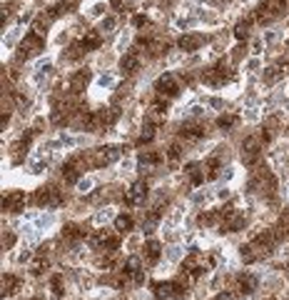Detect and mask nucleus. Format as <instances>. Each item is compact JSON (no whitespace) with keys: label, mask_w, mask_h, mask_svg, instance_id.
Returning a JSON list of instances; mask_svg holds the SVG:
<instances>
[{"label":"nucleus","mask_w":289,"mask_h":300,"mask_svg":"<svg viewBox=\"0 0 289 300\" xmlns=\"http://www.w3.org/2000/svg\"><path fill=\"white\" fill-rule=\"evenodd\" d=\"M242 160H244L247 168H257L262 163V148H259V140L255 135H250L242 143Z\"/></svg>","instance_id":"f257e3e1"},{"label":"nucleus","mask_w":289,"mask_h":300,"mask_svg":"<svg viewBox=\"0 0 289 300\" xmlns=\"http://www.w3.org/2000/svg\"><path fill=\"white\" fill-rule=\"evenodd\" d=\"M90 245L97 248V250H102V253L107 255V253H115V250L120 248V240H117L115 230H102V233H95V235L90 238Z\"/></svg>","instance_id":"f03ea898"},{"label":"nucleus","mask_w":289,"mask_h":300,"mask_svg":"<svg viewBox=\"0 0 289 300\" xmlns=\"http://www.w3.org/2000/svg\"><path fill=\"white\" fill-rule=\"evenodd\" d=\"M147 183L145 180H137L135 185H130L128 188V193H125V200H128V205H132V208H137V205H142L145 200H147Z\"/></svg>","instance_id":"7ed1b4c3"},{"label":"nucleus","mask_w":289,"mask_h":300,"mask_svg":"<svg viewBox=\"0 0 289 300\" xmlns=\"http://www.w3.org/2000/svg\"><path fill=\"white\" fill-rule=\"evenodd\" d=\"M117 158H120V148H115V145H105V148L95 150V155H93V165L102 168V165L115 163Z\"/></svg>","instance_id":"20e7f679"},{"label":"nucleus","mask_w":289,"mask_h":300,"mask_svg":"<svg viewBox=\"0 0 289 300\" xmlns=\"http://www.w3.org/2000/svg\"><path fill=\"white\" fill-rule=\"evenodd\" d=\"M157 93L162 98H175V95H180V85H177L175 75H162V78L157 80Z\"/></svg>","instance_id":"39448f33"},{"label":"nucleus","mask_w":289,"mask_h":300,"mask_svg":"<svg viewBox=\"0 0 289 300\" xmlns=\"http://www.w3.org/2000/svg\"><path fill=\"white\" fill-rule=\"evenodd\" d=\"M25 203H28V195H25L23 190H13V193L3 200V208L10 210V213H20V210L25 208Z\"/></svg>","instance_id":"423d86ee"},{"label":"nucleus","mask_w":289,"mask_h":300,"mask_svg":"<svg viewBox=\"0 0 289 300\" xmlns=\"http://www.w3.org/2000/svg\"><path fill=\"white\" fill-rule=\"evenodd\" d=\"M88 83H90V70H77L70 75V90L72 93H82V90H88Z\"/></svg>","instance_id":"0eeeda50"},{"label":"nucleus","mask_w":289,"mask_h":300,"mask_svg":"<svg viewBox=\"0 0 289 300\" xmlns=\"http://www.w3.org/2000/svg\"><path fill=\"white\" fill-rule=\"evenodd\" d=\"M137 163H140V168H145V170L150 173V170H155V168L162 163V155L157 153V150H145V153L140 155V160H137Z\"/></svg>","instance_id":"6e6552de"},{"label":"nucleus","mask_w":289,"mask_h":300,"mask_svg":"<svg viewBox=\"0 0 289 300\" xmlns=\"http://www.w3.org/2000/svg\"><path fill=\"white\" fill-rule=\"evenodd\" d=\"M140 63H142L140 53H137V50H130L128 55H122V60H120V70H125V73H135V70L140 68Z\"/></svg>","instance_id":"1a4fd4ad"},{"label":"nucleus","mask_w":289,"mask_h":300,"mask_svg":"<svg viewBox=\"0 0 289 300\" xmlns=\"http://www.w3.org/2000/svg\"><path fill=\"white\" fill-rule=\"evenodd\" d=\"M202 43H204V38H202V35H182V38H180V50L192 53V50H199Z\"/></svg>","instance_id":"9d476101"},{"label":"nucleus","mask_w":289,"mask_h":300,"mask_svg":"<svg viewBox=\"0 0 289 300\" xmlns=\"http://www.w3.org/2000/svg\"><path fill=\"white\" fill-rule=\"evenodd\" d=\"M100 43H102V38H100L97 30H88L85 35H82V48L85 50H97Z\"/></svg>","instance_id":"9b49d317"},{"label":"nucleus","mask_w":289,"mask_h":300,"mask_svg":"<svg viewBox=\"0 0 289 300\" xmlns=\"http://www.w3.org/2000/svg\"><path fill=\"white\" fill-rule=\"evenodd\" d=\"M182 138H187V140H202L204 138V128L197 125V123H187L182 128Z\"/></svg>","instance_id":"f8f14e48"},{"label":"nucleus","mask_w":289,"mask_h":300,"mask_svg":"<svg viewBox=\"0 0 289 300\" xmlns=\"http://www.w3.org/2000/svg\"><path fill=\"white\" fill-rule=\"evenodd\" d=\"M142 250H145V260H150V262H157V260H160V255H162V250H160V243H157V240H147V243L142 245Z\"/></svg>","instance_id":"ddd939ff"},{"label":"nucleus","mask_w":289,"mask_h":300,"mask_svg":"<svg viewBox=\"0 0 289 300\" xmlns=\"http://www.w3.org/2000/svg\"><path fill=\"white\" fill-rule=\"evenodd\" d=\"M237 288H239V293H252L257 288V278L252 273L250 275H239L237 278Z\"/></svg>","instance_id":"4468645a"},{"label":"nucleus","mask_w":289,"mask_h":300,"mask_svg":"<svg viewBox=\"0 0 289 300\" xmlns=\"http://www.w3.org/2000/svg\"><path fill=\"white\" fill-rule=\"evenodd\" d=\"M115 83H117V75H115V73H102L100 78L95 80V85H97L100 90H112Z\"/></svg>","instance_id":"2eb2a0df"},{"label":"nucleus","mask_w":289,"mask_h":300,"mask_svg":"<svg viewBox=\"0 0 289 300\" xmlns=\"http://www.w3.org/2000/svg\"><path fill=\"white\" fill-rule=\"evenodd\" d=\"M20 288H23V280L20 278H15V275H3V290L5 293H20Z\"/></svg>","instance_id":"dca6fc26"},{"label":"nucleus","mask_w":289,"mask_h":300,"mask_svg":"<svg viewBox=\"0 0 289 300\" xmlns=\"http://www.w3.org/2000/svg\"><path fill=\"white\" fill-rule=\"evenodd\" d=\"M117 218V213H115V208H102L97 215H95V225L97 228H102V225H107L110 220H115Z\"/></svg>","instance_id":"f3484780"},{"label":"nucleus","mask_w":289,"mask_h":300,"mask_svg":"<svg viewBox=\"0 0 289 300\" xmlns=\"http://www.w3.org/2000/svg\"><path fill=\"white\" fill-rule=\"evenodd\" d=\"M20 35H23V28L20 25H15L10 33H5V38H3V48L8 50V48H13L18 40H20Z\"/></svg>","instance_id":"a211bd4d"},{"label":"nucleus","mask_w":289,"mask_h":300,"mask_svg":"<svg viewBox=\"0 0 289 300\" xmlns=\"http://www.w3.org/2000/svg\"><path fill=\"white\" fill-rule=\"evenodd\" d=\"M130 40H132V30H130V28H125V30H122V35L117 38V45H115V50L125 55V48L130 45Z\"/></svg>","instance_id":"6ab92c4d"},{"label":"nucleus","mask_w":289,"mask_h":300,"mask_svg":"<svg viewBox=\"0 0 289 300\" xmlns=\"http://www.w3.org/2000/svg\"><path fill=\"white\" fill-rule=\"evenodd\" d=\"M130 228H132V218H130V215H117V218H115V230L130 233Z\"/></svg>","instance_id":"aec40b11"},{"label":"nucleus","mask_w":289,"mask_h":300,"mask_svg":"<svg viewBox=\"0 0 289 300\" xmlns=\"http://www.w3.org/2000/svg\"><path fill=\"white\" fill-rule=\"evenodd\" d=\"M142 270V260L137 255H128V262H125V273L132 275V273H140Z\"/></svg>","instance_id":"412c9836"},{"label":"nucleus","mask_w":289,"mask_h":300,"mask_svg":"<svg viewBox=\"0 0 289 300\" xmlns=\"http://www.w3.org/2000/svg\"><path fill=\"white\" fill-rule=\"evenodd\" d=\"M53 223H55V215H53V213H43V215L35 220V228H37V230H45V228H50Z\"/></svg>","instance_id":"4be33fe9"},{"label":"nucleus","mask_w":289,"mask_h":300,"mask_svg":"<svg viewBox=\"0 0 289 300\" xmlns=\"http://www.w3.org/2000/svg\"><path fill=\"white\" fill-rule=\"evenodd\" d=\"M45 268H48V258H37V260L30 262V273H32V275H43Z\"/></svg>","instance_id":"5701e85b"},{"label":"nucleus","mask_w":289,"mask_h":300,"mask_svg":"<svg viewBox=\"0 0 289 300\" xmlns=\"http://www.w3.org/2000/svg\"><path fill=\"white\" fill-rule=\"evenodd\" d=\"M250 25H252L250 20H239L237 23V28H234V38H237V40H244V38L250 35Z\"/></svg>","instance_id":"b1692460"},{"label":"nucleus","mask_w":289,"mask_h":300,"mask_svg":"<svg viewBox=\"0 0 289 300\" xmlns=\"http://www.w3.org/2000/svg\"><path fill=\"white\" fill-rule=\"evenodd\" d=\"M32 258H35V253L30 248H20V253L15 255V262L18 265H28V262H32Z\"/></svg>","instance_id":"393cba45"},{"label":"nucleus","mask_w":289,"mask_h":300,"mask_svg":"<svg viewBox=\"0 0 289 300\" xmlns=\"http://www.w3.org/2000/svg\"><path fill=\"white\" fill-rule=\"evenodd\" d=\"M262 40H264L267 45H277V43L282 40V30H277V28H272V30H267V33L262 35Z\"/></svg>","instance_id":"a878e982"},{"label":"nucleus","mask_w":289,"mask_h":300,"mask_svg":"<svg viewBox=\"0 0 289 300\" xmlns=\"http://www.w3.org/2000/svg\"><path fill=\"white\" fill-rule=\"evenodd\" d=\"M105 10H107V3H102V0H97V3H93L85 13L90 15V18H100V15H105Z\"/></svg>","instance_id":"bb28decb"},{"label":"nucleus","mask_w":289,"mask_h":300,"mask_svg":"<svg viewBox=\"0 0 289 300\" xmlns=\"http://www.w3.org/2000/svg\"><path fill=\"white\" fill-rule=\"evenodd\" d=\"M93 188H95V180L93 178H80L77 180V190L85 195V193H93Z\"/></svg>","instance_id":"cd10ccee"},{"label":"nucleus","mask_w":289,"mask_h":300,"mask_svg":"<svg viewBox=\"0 0 289 300\" xmlns=\"http://www.w3.org/2000/svg\"><path fill=\"white\" fill-rule=\"evenodd\" d=\"M217 125H220L222 130H229V128L237 125V115H220V118H217Z\"/></svg>","instance_id":"c85d7f7f"},{"label":"nucleus","mask_w":289,"mask_h":300,"mask_svg":"<svg viewBox=\"0 0 289 300\" xmlns=\"http://www.w3.org/2000/svg\"><path fill=\"white\" fill-rule=\"evenodd\" d=\"M115 25H117V20H115V15H110V18H102V23H100V30L102 33H115Z\"/></svg>","instance_id":"c756f323"},{"label":"nucleus","mask_w":289,"mask_h":300,"mask_svg":"<svg viewBox=\"0 0 289 300\" xmlns=\"http://www.w3.org/2000/svg\"><path fill=\"white\" fill-rule=\"evenodd\" d=\"M140 245H142V240H140V235H130V238L125 240V250H128L130 255H132V253H135V250L140 248Z\"/></svg>","instance_id":"7c9ffc66"},{"label":"nucleus","mask_w":289,"mask_h":300,"mask_svg":"<svg viewBox=\"0 0 289 300\" xmlns=\"http://www.w3.org/2000/svg\"><path fill=\"white\" fill-rule=\"evenodd\" d=\"M167 158H170V160H180V158H182V145H180V143H172V145H170Z\"/></svg>","instance_id":"2f4dec72"},{"label":"nucleus","mask_w":289,"mask_h":300,"mask_svg":"<svg viewBox=\"0 0 289 300\" xmlns=\"http://www.w3.org/2000/svg\"><path fill=\"white\" fill-rule=\"evenodd\" d=\"M132 170H135V160L128 158V160H122V163H120V175H130Z\"/></svg>","instance_id":"473e14b6"},{"label":"nucleus","mask_w":289,"mask_h":300,"mask_svg":"<svg viewBox=\"0 0 289 300\" xmlns=\"http://www.w3.org/2000/svg\"><path fill=\"white\" fill-rule=\"evenodd\" d=\"M164 255H167V260H170V262H175V260H180L182 248H180V245H172V248H167V253H164Z\"/></svg>","instance_id":"72a5a7b5"},{"label":"nucleus","mask_w":289,"mask_h":300,"mask_svg":"<svg viewBox=\"0 0 289 300\" xmlns=\"http://www.w3.org/2000/svg\"><path fill=\"white\" fill-rule=\"evenodd\" d=\"M244 68H247V73H257V70L262 68V60L255 55V58H250V60H247V65H244Z\"/></svg>","instance_id":"f704fd0d"},{"label":"nucleus","mask_w":289,"mask_h":300,"mask_svg":"<svg viewBox=\"0 0 289 300\" xmlns=\"http://www.w3.org/2000/svg\"><path fill=\"white\" fill-rule=\"evenodd\" d=\"M257 118H259V110L255 105H250V108L244 110V120H257Z\"/></svg>","instance_id":"c9c22d12"},{"label":"nucleus","mask_w":289,"mask_h":300,"mask_svg":"<svg viewBox=\"0 0 289 300\" xmlns=\"http://www.w3.org/2000/svg\"><path fill=\"white\" fill-rule=\"evenodd\" d=\"M207 105L215 108V110H222V108H225V100H222V98H207Z\"/></svg>","instance_id":"e433bc0d"},{"label":"nucleus","mask_w":289,"mask_h":300,"mask_svg":"<svg viewBox=\"0 0 289 300\" xmlns=\"http://www.w3.org/2000/svg\"><path fill=\"white\" fill-rule=\"evenodd\" d=\"M13 245H15V235H13V233H5V235H3V248L10 250Z\"/></svg>","instance_id":"4c0bfd02"},{"label":"nucleus","mask_w":289,"mask_h":300,"mask_svg":"<svg viewBox=\"0 0 289 300\" xmlns=\"http://www.w3.org/2000/svg\"><path fill=\"white\" fill-rule=\"evenodd\" d=\"M220 175H222V180H232L234 178V168H222Z\"/></svg>","instance_id":"58836bf2"},{"label":"nucleus","mask_w":289,"mask_h":300,"mask_svg":"<svg viewBox=\"0 0 289 300\" xmlns=\"http://www.w3.org/2000/svg\"><path fill=\"white\" fill-rule=\"evenodd\" d=\"M282 228L289 233V210H284V213H282Z\"/></svg>","instance_id":"ea45409f"},{"label":"nucleus","mask_w":289,"mask_h":300,"mask_svg":"<svg viewBox=\"0 0 289 300\" xmlns=\"http://www.w3.org/2000/svg\"><path fill=\"white\" fill-rule=\"evenodd\" d=\"M262 43H264V40H255V43H252V53H255V55L262 53Z\"/></svg>","instance_id":"a19ab883"},{"label":"nucleus","mask_w":289,"mask_h":300,"mask_svg":"<svg viewBox=\"0 0 289 300\" xmlns=\"http://www.w3.org/2000/svg\"><path fill=\"white\" fill-rule=\"evenodd\" d=\"M217 198H229V188H220V190H217Z\"/></svg>","instance_id":"79ce46f5"},{"label":"nucleus","mask_w":289,"mask_h":300,"mask_svg":"<svg viewBox=\"0 0 289 300\" xmlns=\"http://www.w3.org/2000/svg\"><path fill=\"white\" fill-rule=\"evenodd\" d=\"M48 3H53V0H48Z\"/></svg>","instance_id":"37998d69"}]
</instances>
